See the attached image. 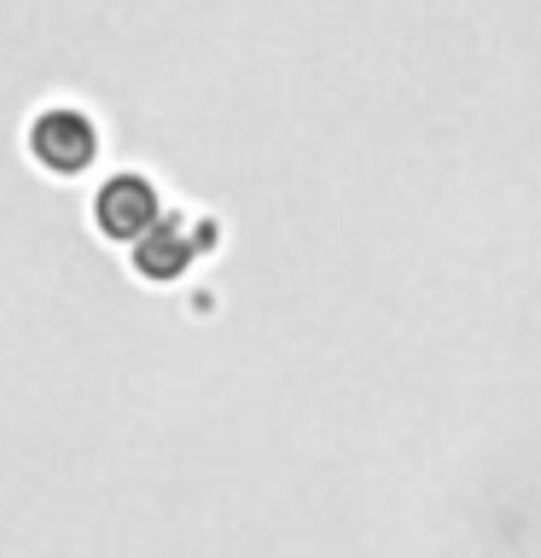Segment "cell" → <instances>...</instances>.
I'll return each mask as SVG.
<instances>
[{"label":"cell","instance_id":"1","mask_svg":"<svg viewBox=\"0 0 541 558\" xmlns=\"http://www.w3.org/2000/svg\"><path fill=\"white\" fill-rule=\"evenodd\" d=\"M99 146L105 140H99L94 111H87V105H70V99L41 105L24 129V151L47 181H82V174L99 163Z\"/></svg>","mask_w":541,"mask_h":558},{"label":"cell","instance_id":"2","mask_svg":"<svg viewBox=\"0 0 541 558\" xmlns=\"http://www.w3.org/2000/svg\"><path fill=\"white\" fill-rule=\"evenodd\" d=\"M216 244H221V227L209 216H164L129 251V262H134V274L146 279V286H175V279L199 268Z\"/></svg>","mask_w":541,"mask_h":558},{"label":"cell","instance_id":"3","mask_svg":"<svg viewBox=\"0 0 541 558\" xmlns=\"http://www.w3.org/2000/svg\"><path fill=\"white\" fill-rule=\"evenodd\" d=\"M164 186L152 181L146 169H122L111 174L99 192H94V227L105 244H122V251H134L140 239L152 233L157 221H164Z\"/></svg>","mask_w":541,"mask_h":558}]
</instances>
